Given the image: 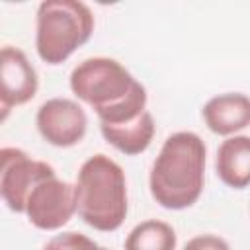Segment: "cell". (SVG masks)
<instances>
[{"label": "cell", "mask_w": 250, "mask_h": 250, "mask_svg": "<svg viewBox=\"0 0 250 250\" xmlns=\"http://www.w3.org/2000/svg\"><path fill=\"white\" fill-rule=\"evenodd\" d=\"M102 137L119 152L127 156H135L145 152L156 133V125L152 119V113L146 109L137 119L123 123V125H102L100 123Z\"/></svg>", "instance_id": "11"}, {"label": "cell", "mask_w": 250, "mask_h": 250, "mask_svg": "<svg viewBox=\"0 0 250 250\" xmlns=\"http://www.w3.org/2000/svg\"><path fill=\"white\" fill-rule=\"evenodd\" d=\"M201 117L211 133L232 137L250 125V98L240 92L219 94L203 105Z\"/></svg>", "instance_id": "9"}, {"label": "cell", "mask_w": 250, "mask_h": 250, "mask_svg": "<svg viewBox=\"0 0 250 250\" xmlns=\"http://www.w3.org/2000/svg\"><path fill=\"white\" fill-rule=\"evenodd\" d=\"M0 195L6 207L14 213H25V203L31 189L45 178L57 174L55 168L43 160L31 158L25 150L4 146L0 150Z\"/></svg>", "instance_id": "5"}, {"label": "cell", "mask_w": 250, "mask_h": 250, "mask_svg": "<svg viewBox=\"0 0 250 250\" xmlns=\"http://www.w3.org/2000/svg\"><path fill=\"white\" fill-rule=\"evenodd\" d=\"M39 78L25 57V53L18 47L6 45L0 51V105H2V121L8 111L16 105H23L37 94Z\"/></svg>", "instance_id": "8"}, {"label": "cell", "mask_w": 250, "mask_h": 250, "mask_svg": "<svg viewBox=\"0 0 250 250\" xmlns=\"http://www.w3.org/2000/svg\"><path fill=\"white\" fill-rule=\"evenodd\" d=\"M76 213L74 184L61 180L57 174L41 180L29 193L25 203L27 221L41 230L62 229Z\"/></svg>", "instance_id": "6"}, {"label": "cell", "mask_w": 250, "mask_h": 250, "mask_svg": "<svg viewBox=\"0 0 250 250\" xmlns=\"http://www.w3.org/2000/svg\"><path fill=\"white\" fill-rule=\"evenodd\" d=\"M182 250H230L229 242L217 234H197L189 238Z\"/></svg>", "instance_id": "14"}, {"label": "cell", "mask_w": 250, "mask_h": 250, "mask_svg": "<svg viewBox=\"0 0 250 250\" xmlns=\"http://www.w3.org/2000/svg\"><path fill=\"white\" fill-rule=\"evenodd\" d=\"M76 213L100 232L117 230L129 211L127 180L123 168L105 154L90 156L74 182Z\"/></svg>", "instance_id": "2"}, {"label": "cell", "mask_w": 250, "mask_h": 250, "mask_svg": "<svg viewBox=\"0 0 250 250\" xmlns=\"http://www.w3.org/2000/svg\"><path fill=\"white\" fill-rule=\"evenodd\" d=\"M43 250H109V248L100 246L98 242H94L92 238H88V236L82 234V232L68 230V232L55 234V236L43 246Z\"/></svg>", "instance_id": "13"}, {"label": "cell", "mask_w": 250, "mask_h": 250, "mask_svg": "<svg viewBox=\"0 0 250 250\" xmlns=\"http://www.w3.org/2000/svg\"><path fill=\"white\" fill-rule=\"evenodd\" d=\"M68 84L72 94L88 104L96 115L125 104L141 86L119 61L109 57L84 59L72 68Z\"/></svg>", "instance_id": "4"}, {"label": "cell", "mask_w": 250, "mask_h": 250, "mask_svg": "<svg viewBox=\"0 0 250 250\" xmlns=\"http://www.w3.org/2000/svg\"><path fill=\"white\" fill-rule=\"evenodd\" d=\"M205 156L207 148L197 133H172L150 166L148 188L152 199L170 211L191 207L203 191Z\"/></svg>", "instance_id": "1"}, {"label": "cell", "mask_w": 250, "mask_h": 250, "mask_svg": "<svg viewBox=\"0 0 250 250\" xmlns=\"http://www.w3.org/2000/svg\"><path fill=\"white\" fill-rule=\"evenodd\" d=\"M35 125L49 145L68 148L84 139L88 117L78 102L68 98H51L39 105Z\"/></svg>", "instance_id": "7"}, {"label": "cell", "mask_w": 250, "mask_h": 250, "mask_svg": "<svg viewBox=\"0 0 250 250\" xmlns=\"http://www.w3.org/2000/svg\"><path fill=\"white\" fill-rule=\"evenodd\" d=\"M215 172L219 180L232 188L244 189L250 186V137L232 135L227 137L215 156Z\"/></svg>", "instance_id": "10"}, {"label": "cell", "mask_w": 250, "mask_h": 250, "mask_svg": "<svg viewBox=\"0 0 250 250\" xmlns=\"http://www.w3.org/2000/svg\"><path fill=\"white\" fill-rule=\"evenodd\" d=\"M176 230L158 219H146L131 229L125 238V250H176Z\"/></svg>", "instance_id": "12"}, {"label": "cell", "mask_w": 250, "mask_h": 250, "mask_svg": "<svg viewBox=\"0 0 250 250\" xmlns=\"http://www.w3.org/2000/svg\"><path fill=\"white\" fill-rule=\"evenodd\" d=\"M94 14L78 0H45L37 8L35 49L43 62L61 64L94 33Z\"/></svg>", "instance_id": "3"}]
</instances>
